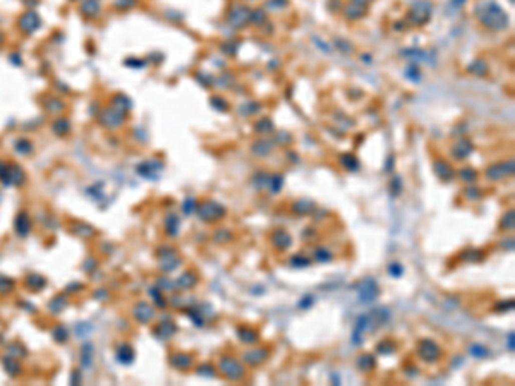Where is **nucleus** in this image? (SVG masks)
<instances>
[{
  "mask_svg": "<svg viewBox=\"0 0 515 386\" xmlns=\"http://www.w3.org/2000/svg\"><path fill=\"white\" fill-rule=\"evenodd\" d=\"M342 163H351V165H347V168H357V167H359L357 160H354L351 155H345L344 158H342Z\"/></svg>",
  "mask_w": 515,
  "mask_h": 386,
  "instance_id": "obj_12",
  "label": "nucleus"
},
{
  "mask_svg": "<svg viewBox=\"0 0 515 386\" xmlns=\"http://www.w3.org/2000/svg\"><path fill=\"white\" fill-rule=\"evenodd\" d=\"M268 350H265V348H256V350H249L246 352V362H249L251 365H258V364H261V362H265L267 360V357H268Z\"/></svg>",
  "mask_w": 515,
  "mask_h": 386,
  "instance_id": "obj_7",
  "label": "nucleus"
},
{
  "mask_svg": "<svg viewBox=\"0 0 515 386\" xmlns=\"http://www.w3.org/2000/svg\"><path fill=\"white\" fill-rule=\"evenodd\" d=\"M273 244L279 249H287L291 246V235L285 234V232H277V234L273 235Z\"/></svg>",
  "mask_w": 515,
  "mask_h": 386,
  "instance_id": "obj_9",
  "label": "nucleus"
},
{
  "mask_svg": "<svg viewBox=\"0 0 515 386\" xmlns=\"http://www.w3.org/2000/svg\"><path fill=\"white\" fill-rule=\"evenodd\" d=\"M440 165L441 167H436L438 174H440V177H443L445 180H448V177H452V168H450L445 162H441Z\"/></svg>",
  "mask_w": 515,
  "mask_h": 386,
  "instance_id": "obj_11",
  "label": "nucleus"
},
{
  "mask_svg": "<svg viewBox=\"0 0 515 386\" xmlns=\"http://www.w3.org/2000/svg\"><path fill=\"white\" fill-rule=\"evenodd\" d=\"M357 367L363 372L371 371V369L375 367V359H373V355H361L359 360H357Z\"/></svg>",
  "mask_w": 515,
  "mask_h": 386,
  "instance_id": "obj_10",
  "label": "nucleus"
},
{
  "mask_svg": "<svg viewBox=\"0 0 515 386\" xmlns=\"http://www.w3.org/2000/svg\"><path fill=\"white\" fill-rule=\"evenodd\" d=\"M225 215V210L222 204H204L201 206V216L208 222H215V220H220Z\"/></svg>",
  "mask_w": 515,
  "mask_h": 386,
  "instance_id": "obj_6",
  "label": "nucleus"
},
{
  "mask_svg": "<svg viewBox=\"0 0 515 386\" xmlns=\"http://www.w3.org/2000/svg\"><path fill=\"white\" fill-rule=\"evenodd\" d=\"M479 11V21L484 24L489 30H503L508 24V18L500 6H496L494 2H482L477 6Z\"/></svg>",
  "mask_w": 515,
  "mask_h": 386,
  "instance_id": "obj_1",
  "label": "nucleus"
},
{
  "mask_svg": "<svg viewBox=\"0 0 515 386\" xmlns=\"http://www.w3.org/2000/svg\"><path fill=\"white\" fill-rule=\"evenodd\" d=\"M429 16H431V6H429V2H426V0H419V2H416L412 6L409 18L414 24L421 26V24L429 21Z\"/></svg>",
  "mask_w": 515,
  "mask_h": 386,
  "instance_id": "obj_3",
  "label": "nucleus"
},
{
  "mask_svg": "<svg viewBox=\"0 0 515 386\" xmlns=\"http://www.w3.org/2000/svg\"><path fill=\"white\" fill-rule=\"evenodd\" d=\"M220 371H222V374L225 377L234 379V381H239L240 377L244 376V367L234 357H223V359L220 360Z\"/></svg>",
  "mask_w": 515,
  "mask_h": 386,
  "instance_id": "obj_2",
  "label": "nucleus"
},
{
  "mask_svg": "<svg viewBox=\"0 0 515 386\" xmlns=\"http://www.w3.org/2000/svg\"><path fill=\"white\" fill-rule=\"evenodd\" d=\"M378 293H380V290H378V285H376L373 280H364L363 283H361V287H359V297H361V300H363L364 304L376 300Z\"/></svg>",
  "mask_w": 515,
  "mask_h": 386,
  "instance_id": "obj_5",
  "label": "nucleus"
},
{
  "mask_svg": "<svg viewBox=\"0 0 515 386\" xmlns=\"http://www.w3.org/2000/svg\"><path fill=\"white\" fill-rule=\"evenodd\" d=\"M508 174H512V163H510V167H506V163H505V167L503 165H494V167H491L488 170V177L493 180H500Z\"/></svg>",
  "mask_w": 515,
  "mask_h": 386,
  "instance_id": "obj_8",
  "label": "nucleus"
},
{
  "mask_svg": "<svg viewBox=\"0 0 515 386\" xmlns=\"http://www.w3.org/2000/svg\"><path fill=\"white\" fill-rule=\"evenodd\" d=\"M419 355L426 362H436L441 355V350L434 341L431 340H422L419 343Z\"/></svg>",
  "mask_w": 515,
  "mask_h": 386,
  "instance_id": "obj_4",
  "label": "nucleus"
},
{
  "mask_svg": "<svg viewBox=\"0 0 515 386\" xmlns=\"http://www.w3.org/2000/svg\"><path fill=\"white\" fill-rule=\"evenodd\" d=\"M369 2H371V0H352V4H356V6H361V7L368 6Z\"/></svg>",
  "mask_w": 515,
  "mask_h": 386,
  "instance_id": "obj_13",
  "label": "nucleus"
},
{
  "mask_svg": "<svg viewBox=\"0 0 515 386\" xmlns=\"http://www.w3.org/2000/svg\"><path fill=\"white\" fill-rule=\"evenodd\" d=\"M452 4H453L455 7H460L462 4H464V0H452Z\"/></svg>",
  "mask_w": 515,
  "mask_h": 386,
  "instance_id": "obj_14",
  "label": "nucleus"
}]
</instances>
